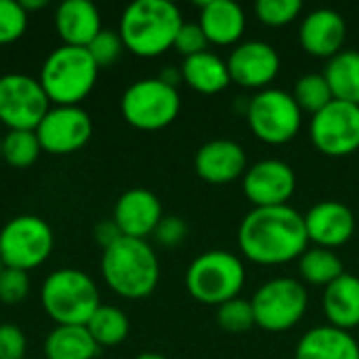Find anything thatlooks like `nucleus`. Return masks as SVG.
I'll use <instances>...</instances> for the list:
<instances>
[{
  "label": "nucleus",
  "instance_id": "f257e3e1",
  "mask_svg": "<svg viewBox=\"0 0 359 359\" xmlns=\"http://www.w3.org/2000/svg\"><path fill=\"white\" fill-rule=\"evenodd\" d=\"M238 246L250 263L265 267L299 261L309 248L305 217L290 204L252 208L240 223Z\"/></svg>",
  "mask_w": 359,
  "mask_h": 359
},
{
  "label": "nucleus",
  "instance_id": "f03ea898",
  "mask_svg": "<svg viewBox=\"0 0 359 359\" xmlns=\"http://www.w3.org/2000/svg\"><path fill=\"white\" fill-rule=\"evenodd\" d=\"M183 23L181 8L170 0H135L124 8L118 34L126 50L154 59L175 46Z\"/></svg>",
  "mask_w": 359,
  "mask_h": 359
},
{
  "label": "nucleus",
  "instance_id": "7ed1b4c3",
  "mask_svg": "<svg viewBox=\"0 0 359 359\" xmlns=\"http://www.w3.org/2000/svg\"><path fill=\"white\" fill-rule=\"evenodd\" d=\"M101 276L111 292L139 301L149 297L160 282V261L147 240L120 238L103 250Z\"/></svg>",
  "mask_w": 359,
  "mask_h": 359
},
{
  "label": "nucleus",
  "instance_id": "20e7f679",
  "mask_svg": "<svg viewBox=\"0 0 359 359\" xmlns=\"http://www.w3.org/2000/svg\"><path fill=\"white\" fill-rule=\"evenodd\" d=\"M99 78V65L86 48L61 44L44 59L38 82L50 105H80Z\"/></svg>",
  "mask_w": 359,
  "mask_h": 359
},
{
  "label": "nucleus",
  "instance_id": "39448f33",
  "mask_svg": "<svg viewBox=\"0 0 359 359\" xmlns=\"http://www.w3.org/2000/svg\"><path fill=\"white\" fill-rule=\"evenodd\" d=\"M40 303L57 326H86L101 307V297L88 273L65 267L46 276L40 288Z\"/></svg>",
  "mask_w": 359,
  "mask_h": 359
},
{
  "label": "nucleus",
  "instance_id": "423d86ee",
  "mask_svg": "<svg viewBox=\"0 0 359 359\" xmlns=\"http://www.w3.org/2000/svg\"><path fill=\"white\" fill-rule=\"evenodd\" d=\"M246 284L242 259L227 250H208L196 257L185 271V288L202 305L221 307L238 299Z\"/></svg>",
  "mask_w": 359,
  "mask_h": 359
},
{
  "label": "nucleus",
  "instance_id": "0eeeda50",
  "mask_svg": "<svg viewBox=\"0 0 359 359\" xmlns=\"http://www.w3.org/2000/svg\"><path fill=\"white\" fill-rule=\"evenodd\" d=\"M122 118L137 130H162L170 126L181 111L179 88L156 78L133 82L120 101Z\"/></svg>",
  "mask_w": 359,
  "mask_h": 359
},
{
  "label": "nucleus",
  "instance_id": "6e6552de",
  "mask_svg": "<svg viewBox=\"0 0 359 359\" xmlns=\"http://www.w3.org/2000/svg\"><path fill=\"white\" fill-rule=\"evenodd\" d=\"M246 120L250 133L259 141L267 145H284L299 135L303 111L290 93L269 86L248 99Z\"/></svg>",
  "mask_w": 359,
  "mask_h": 359
},
{
  "label": "nucleus",
  "instance_id": "1a4fd4ad",
  "mask_svg": "<svg viewBox=\"0 0 359 359\" xmlns=\"http://www.w3.org/2000/svg\"><path fill=\"white\" fill-rule=\"evenodd\" d=\"M55 236L50 225L36 215H19L0 229V259L4 267L29 273L44 265L53 252Z\"/></svg>",
  "mask_w": 359,
  "mask_h": 359
},
{
  "label": "nucleus",
  "instance_id": "9d476101",
  "mask_svg": "<svg viewBox=\"0 0 359 359\" xmlns=\"http://www.w3.org/2000/svg\"><path fill=\"white\" fill-rule=\"evenodd\" d=\"M255 326L265 332H286L294 328L309 305L307 286L294 278L267 280L250 299Z\"/></svg>",
  "mask_w": 359,
  "mask_h": 359
},
{
  "label": "nucleus",
  "instance_id": "9b49d317",
  "mask_svg": "<svg viewBox=\"0 0 359 359\" xmlns=\"http://www.w3.org/2000/svg\"><path fill=\"white\" fill-rule=\"evenodd\" d=\"M50 101L38 82L27 74L0 76V124L8 130H36Z\"/></svg>",
  "mask_w": 359,
  "mask_h": 359
},
{
  "label": "nucleus",
  "instance_id": "f8f14e48",
  "mask_svg": "<svg viewBox=\"0 0 359 359\" xmlns=\"http://www.w3.org/2000/svg\"><path fill=\"white\" fill-rule=\"evenodd\" d=\"M309 137L313 147L328 158H347L359 151V105L330 101L311 116Z\"/></svg>",
  "mask_w": 359,
  "mask_h": 359
},
{
  "label": "nucleus",
  "instance_id": "ddd939ff",
  "mask_svg": "<svg viewBox=\"0 0 359 359\" xmlns=\"http://www.w3.org/2000/svg\"><path fill=\"white\" fill-rule=\"evenodd\" d=\"M42 151L69 156L80 151L93 137V120L80 105H50L36 128Z\"/></svg>",
  "mask_w": 359,
  "mask_h": 359
},
{
  "label": "nucleus",
  "instance_id": "4468645a",
  "mask_svg": "<svg viewBox=\"0 0 359 359\" xmlns=\"http://www.w3.org/2000/svg\"><path fill=\"white\" fill-rule=\"evenodd\" d=\"M242 189L252 208L286 206L297 191V175L288 162L267 158L248 166L242 177Z\"/></svg>",
  "mask_w": 359,
  "mask_h": 359
},
{
  "label": "nucleus",
  "instance_id": "2eb2a0df",
  "mask_svg": "<svg viewBox=\"0 0 359 359\" xmlns=\"http://www.w3.org/2000/svg\"><path fill=\"white\" fill-rule=\"evenodd\" d=\"M282 67L278 50L263 40H246L233 46L227 59V69L231 82L244 86L265 90L278 78Z\"/></svg>",
  "mask_w": 359,
  "mask_h": 359
},
{
  "label": "nucleus",
  "instance_id": "dca6fc26",
  "mask_svg": "<svg viewBox=\"0 0 359 359\" xmlns=\"http://www.w3.org/2000/svg\"><path fill=\"white\" fill-rule=\"evenodd\" d=\"M303 217L309 242L320 248H341L355 233V215L347 204L339 200H322L313 204Z\"/></svg>",
  "mask_w": 359,
  "mask_h": 359
},
{
  "label": "nucleus",
  "instance_id": "f3484780",
  "mask_svg": "<svg viewBox=\"0 0 359 359\" xmlns=\"http://www.w3.org/2000/svg\"><path fill=\"white\" fill-rule=\"evenodd\" d=\"M162 217L160 198L145 187H133L118 198L111 219L124 238L147 240V236H154Z\"/></svg>",
  "mask_w": 359,
  "mask_h": 359
},
{
  "label": "nucleus",
  "instance_id": "a211bd4d",
  "mask_svg": "<svg viewBox=\"0 0 359 359\" xmlns=\"http://www.w3.org/2000/svg\"><path fill=\"white\" fill-rule=\"evenodd\" d=\"M194 166L202 181L210 185H227L244 177L248 160L240 143L231 139H212L196 151Z\"/></svg>",
  "mask_w": 359,
  "mask_h": 359
},
{
  "label": "nucleus",
  "instance_id": "6ab92c4d",
  "mask_svg": "<svg viewBox=\"0 0 359 359\" xmlns=\"http://www.w3.org/2000/svg\"><path fill=\"white\" fill-rule=\"evenodd\" d=\"M347 40V23L334 8H316L303 17L299 27L301 48L320 59H332L343 50Z\"/></svg>",
  "mask_w": 359,
  "mask_h": 359
},
{
  "label": "nucleus",
  "instance_id": "aec40b11",
  "mask_svg": "<svg viewBox=\"0 0 359 359\" xmlns=\"http://www.w3.org/2000/svg\"><path fill=\"white\" fill-rule=\"evenodd\" d=\"M198 25L202 27L208 44H240L246 29V13L233 0H206L200 4Z\"/></svg>",
  "mask_w": 359,
  "mask_h": 359
},
{
  "label": "nucleus",
  "instance_id": "412c9836",
  "mask_svg": "<svg viewBox=\"0 0 359 359\" xmlns=\"http://www.w3.org/2000/svg\"><path fill=\"white\" fill-rule=\"evenodd\" d=\"M55 29L61 44L86 48L101 27V13L90 0H65L55 11Z\"/></svg>",
  "mask_w": 359,
  "mask_h": 359
},
{
  "label": "nucleus",
  "instance_id": "4be33fe9",
  "mask_svg": "<svg viewBox=\"0 0 359 359\" xmlns=\"http://www.w3.org/2000/svg\"><path fill=\"white\" fill-rule=\"evenodd\" d=\"M294 359H359V343L347 330L316 326L301 337Z\"/></svg>",
  "mask_w": 359,
  "mask_h": 359
},
{
  "label": "nucleus",
  "instance_id": "5701e85b",
  "mask_svg": "<svg viewBox=\"0 0 359 359\" xmlns=\"http://www.w3.org/2000/svg\"><path fill=\"white\" fill-rule=\"evenodd\" d=\"M322 309L330 326L351 332L359 326V278L343 273L324 288Z\"/></svg>",
  "mask_w": 359,
  "mask_h": 359
},
{
  "label": "nucleus",
  "instance_id": "b1692460",
  "mask_svg": "<svg viewBox=\"0 0 359 359\" xmlns=\"http://www.w3.org/2000/svg\"><path fill=\"white\" fill-rule=\"evenodd\" d=\"M181 74L183 82L200 95H219L231 84L227 61L210 50L183 59Z\"/></svg>",
  "mask_w": 359,
  "mask_h": 359
},
{
  "label": "nucleus",
  "instance_id": "393cba45",
  "mask_svg": "<svg viewBox=\"0 0 359 359\" xmlns=\"http://www.w3.org/2000/svg\"><path fill=\"white\" fill-rule=\"evenodd\" d=\"M99 349L86 326H55L44 341V359H95Z\"/></svg>",
  "mask_w": 359,
  "mask_h": 359
},
{
  "label": "nucleus",
  "instance_id": "a878e982",
  "mask_svg": "<svg viewBox=\"0 0 359 359\" xmlns=\"http://www.w3.org/2000/svg\"><path fill=\"white\" fill-rule=\"evenodd\" d=\"M334 99L359 105V50H341L322 72Z\"/></svg>",
  "mask_w": 359,
  "mask_h": 359
},
{
  "label": "nucleus",
  "instance_id": "bb28decb",
  "mask_svg": "<svg viewBox=\"0 0 359 359\" xmlns=\"http://www.w3.org/2000/svg\"><path fill=\"white\" fill-rule=\"evenodd\" d=\"M299 273L303 284L326 288L345 273V265L334 250L311 246L299 259Z\"/></svg>",
  "mask_w": 359,
  "mask_h": 359
},
{
  "label": "nucleus",
  "instance_id": "cd10ccee",
  "mask_svg": "<svg viewBox=\"0 0 359 359\" xmlns=\"http://www.w3.org/2000/svg\"><path fill=\"white\" fill-rule=\"evenodd\" d=\"M86 330L99 347H116L126 341L130 332V322L120 307L101 305L88 320Z\"/></svg>",
  "mask_w": 359,
  "mask_h": 359
},
{
  "label": "nucleus",
  "instance_id": "c85d7f7f",
  "mask_svg": "<svg viewBox=\"0 0 359 359\" xmlns=\"http://www.w3.org/2000/svg\"><path fill=\"white\" fill-rule=\"evenodd\" d=\"M42 154L36 130H6L2 135V162L11 168H29Z\"/></svg>",
  "mask_w": 359,
  "mask_h": 359
},
{
  "label": "nucleus",
  "instance_id": "c756f323",
  "mask_svg": "<svg viewBox=\"0 0 359 359\" xmlns=\"http://www.w3.org/2000/svg\"><path fill=\"white\" fill-rule=\"evenodd\" d=\"M297 105L301 111H309L311 116L322 111L330 101H334V95L330 90V84L326 82L324 74H305L297 80L294 93H292Z\"/></svg>",
  "mask_w": 359,
  "mask_h": 359
},
{
  "label": "nucleus",
  "instance_id": "7c9ffc66",
  "mask_svg": "<svg viewBox=\"0 0 359 359\" xmlns=\"http://www.w3.org/2000/svg\"><path fill=\"white\" fill-rule=\"evenodd\" d=\"M217 324L231 334H242L250 330L255 326V311L250 301L238 297L217 307Z\"/></svg>",
  "mask_w": 359,
  "mask_h": 359
},
{
  "label": "nucleus",
  "instance_id": "2f4dec72",
  "mask_svg": "<svg viewBox=\"0 0 359 359\" xmlns=\"http://www.w3.org/2000/svg\"><path fill=\"white\" fill-rule=\"evenodd\" d=\"M303 11L301 0H259L255 4L257 19L269 27H284L292 23Z\"/></svg>",
  "mask_w": 359,
  "mask_h": 359
},
{
  "label": "nucleus",
  "instance_id": "473e14b6",
  "mask_svg": "<svg viewBox=\"0 0 359 359\" xmlns=\"http://www.w3.org/2000/svg\"><path fill=\"white\" fill-rule=\"evenodd\" d=\"M29 13L15 0H0V46L13 44L23 38Z\"/></svg>",
  "mask_w": 359,
  "mask_h": 359
},
{
  "label": "nucleus",
  "instance_id": "72a5a7b5",
  "mask_svg": "<svg viewBox=\"0 0 359 359\" xmlns=\"http://www.w3.org/2000/svg\"><path fill=\"white\" fill-rule=\"evenodd\" d=\"M86 50L90 53V57L95 59V63L101 69V67L114 65L120 59L122 50H126V48H124V42H122V38H120L118 32H114V29H101L95 36V40L86 46Z\"/></svg>",
  "mask_w": 359,
  "mask_h": 359
},
{
  "label": "nucleus",
  "instance_id": "f704fd0d",
  "mask_svg": "<svg viewBox=\"0 0 359 359\" xmlns=\"http://www.w3.org/2000/svg\"><path fill=\"white\" fill-rule=\"evenodd\" d=\"M29 294V273L19 269H8L0 273V303L19 305Z\"/></svg>",
  "mask_w": 359,
  "mask_h": 359
},
{
  "label": "nucleus",
  "instance_id": "c9c22d12",
  "mask_svg": "<svg viewBox=\"0 0 359 359\" xmlns=\"http://www.w3.org/2000/svg\"><path fill=\"white\" fill-rule=\"evenodd\" d=\"M172 48L177 53H181L183 59H187V57L206 53L208 40H206V36H204V32H202V27L198 23H183L179 34H177V40H175Z\"/></svg>",
  "mask_w": 359,
  "mask_h": 359
},
{
  "label": "nucleus",
  "instance_id": "e433bc0d",
  "mask_svg": "<svg viewBox=\"0 0 359 359\" xmlns=\"http://www.w3.org/2000/svg\"><path fill=\"white\" fill-rule=\"evenodd\" d=\"M27 349L25 334L15 324H0V359H23Z\"/></svg>",
  "mask_w": 359,
  "mask_h": 359
},
{
  "label": "nucleus",
  "instance_id": "4c0bfd02",
  "mask_svg": "<svg viewBox=\"0 0 359 359\" xmlns=\"http://www.w3.org/2000/svg\"><path fill=\"white\" fill-rule=\"evenodd\" d=\"M154 238L158 244H162L166 248H175L187 238V223L175 215L162 217V221L158 223V227L154 231Z\"/></svg>",
  "mask_w": 359,
  "mask_h": 359
},
{
  "label": "nucleus",
  "instance_id": "58836bf2",
  "mask_svg": "<svg viewBox=\"0 0 359 359\" xmlns=\"http://www.w3.org/2000/svg\"><path fill=\"white\" fill-rule=\"evenodd\" d=\"M120 238H124V236H122V231L118 229V225L114 223V219L101 221V223L95 227V240H97V244L103 246V250L109 248V246H114Z\"/></svg>",
  "mask_w": 359,
  "mask_h": 359
},
{
  "label": "nucleus",
  "instance_id": "ea45409f",
  "mask_svg": "<svg viewBox=\"0 0 359 359\" xmlns=\"http://www.w3.org/2000/svg\"><path fill=\"white\" fill-rule=\"evenodd\" d=\"M162 82H166V84H170V86H179L181 82H183V74H181V67H166V69H162V74L158 76Z\"/></svg>",
  "mask_w": 359,
  "mask_h": 359
},
{
  "label": "nucleus",
  "instance_id": "a19ab883",
  "mask_svg": "<svg viewBox=\"0 0 359 359\" xmlns=\"http://www.w3.org/2000/svg\"><path fill=\"white\" fill-rule=\"evenodd\" d=\"M21 6L29 13V11H40V8H44L46 2H44V0H21Z\"/></svg>",
  "mask_w": 359,
  "mask_h": 359
},
{
  "label": "nucleus",
  "instance_id": "79ce46f5",
  "mask_svg": "<svg viewBox=\"0 0 359 359\" xmlns=\"http://www.w3.org/2000/svg\"><path fill=\"white\" fill-rule=\"evenodd\" d=\"M137 359H168L166 355H162V353H141Z\"/></svg>",
  "mask_w": 359,
  "mask_h": 359
},
{
  "label": "nucleus",
  "instance_id": "37998d69",
  "mask_svg": "<svg viewBox=\"0 0 359 359\" xmlns=\"http://www.w3.org/2000/svg\"><path fill=\"white\" fill-rule=\"evenodd\" d=\"M0 162H2V135H0Z\"/></svg>",
  "mask_w": 359,
  "mask_h": 359
},
{
  "label": "nucleus",
  "instance_id": "c03bdc74",
  "mask_svg": "<svg viewBox=\"0 0 359 359\" xmlns=\"http://www.w3.org/2000/svg\"><path fill=\"white\" fill-rule=\"evenodd\" d=\"M4 271V263H2V259H0V273Z\"/></svg>",
  "mask_w": 359,
  "mask_h": 359
},
{
  "label": "nucleus",
  "instance_id": "a18cd8bd",
  "mask_svg": "<svg viewBox=\"0 0 359 359\" xmlns=\"http://www.w3.org/2000/svg\"><path fill=\"white\" fill-rule=\"evenodd\" d=\"M23 359H27V358H23Z\"/></svg>",
  "mask_w": 359,
  "mask_h": 359
}]
</instances>
